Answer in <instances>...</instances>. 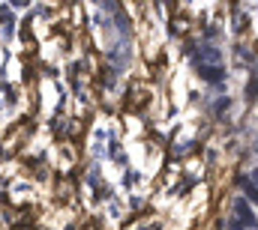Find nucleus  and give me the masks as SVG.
I'll list each match as a JSON object with an SVG mask.
<instances>
[{
  "label": "nucleus",
  "mask_w": 258,
  "mask_h": 230,
  "mask_svg": "<svg viewBox=\"0 0 258 230\" xmlns=\"http://www.w3.org/2000/svg\"><path fill=\"white\" fill-rule=\"evenodd\" d=\"M198 75H201L204 81H210V84H219V81H225V72H222V66H204V63H198Z\"/></svg>",
  "instance_id": "obj_1"
},
{
  "label": "nucleus",
  "mask_w": 258,
  "mask_h": 230,
  "mask_svg": "<svg viewBox=\"0 0 258 230\" xmlns=\"http://www.w3.org/2000/svg\"><path fill=\"white\" fill-rule=\"evenodd\" d=\"M234 212H237V218H240L243 224H255V215H252V209L246 206V200H234Z\"/></svg>",
  "instance_id": "obj_2"
},
{
  "label": "nucleus",
  "mask_w": 258,
  "mask_h": 230,
  "mask_svg": "<svg viewBox=\"0 0 258 230\" xmlns=\"http://www.w3.org/2000/svg\"><path fill=\"white\" fill-rule=\"evenodd\" d=\"M240 188H243V194H246L252 203H258V188L249 182V179H246V176H240Z\"/></svg>",
  "instance_id": "obj_3"
},
{
  "label": "nucleus",
  "mask_w": 258,
  "mask_h": 230,
  "mask_svg": "<svg viewBox=\"0 0 258 230\" xmlns=\"http://www.w3.org/2000/svg\"><path fill=\"white\" fill-rule=\"evenodd\" d=\"M252 182H258V168H255V171H252Z\"/></svg>",
  "instance_id": "obj_5"
},
{
  "label": "nucleus",
  "mask_w": 258,
  "mask_h": 230,
  "mask_svg": "<svg viewBox=\"0 0 258 230\" xmlns=\"http://www.w3.org/2000/svg\"><path fill=\"white\" fill-rule=\"evenodd\" d=\"M255 153H258V144H255Z\"/></svg>",
  "instance_id": "obj_6"
},
{
  "label": "nucleus",
  "mask_w": 258,
  "mask_h": 230,
  "mask_svg": "<svg viewBox=\"0 0 258 230\" xmlns=\"http://www.w3.org/2000/svg\"><path fill=\"white\" fill-rule=\"evenodd\" d=\"M237 63H240V66H246V63H252V54H246L243 48H237Z\"/></svg>",
  "instance_id": "obj_4"
}]
</instances>
